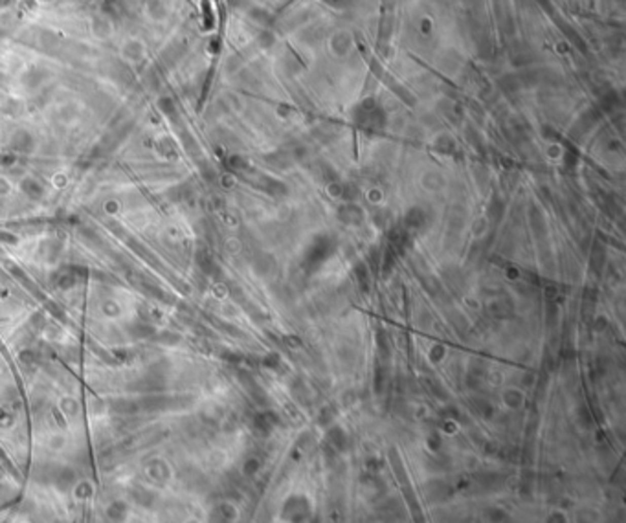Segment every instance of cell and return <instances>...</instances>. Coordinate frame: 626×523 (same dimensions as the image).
Instances as JSON below:
<instances>
[]
</instances>
